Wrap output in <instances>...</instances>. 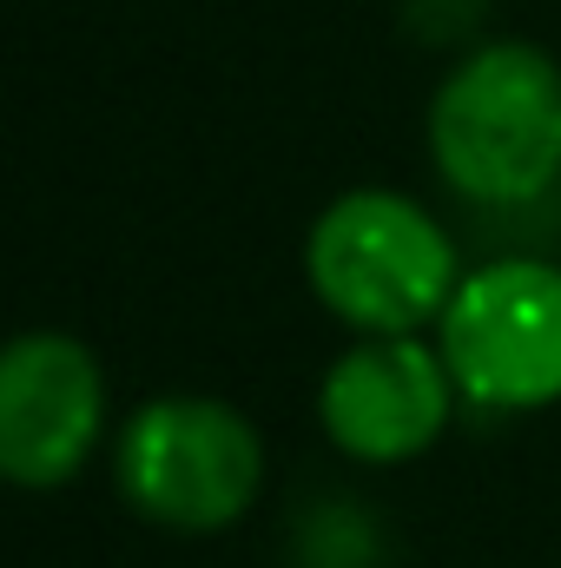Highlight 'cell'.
<instances>
[{"mask_svg":"<svg viewBox=\"0 0 561 568\" xmlns=\"http://www.w3.org/2000/svg\"><path fill=\"white\" fill-rule=\"evenodd\" d=\"M297 562L304 568H370L377 562V529L350 503H324L297 523Z\"/></svg>","mask_w":561,"mask_h":568,"instance_id":"cell-7","label":"cell"},{"mask_svg":"<svg viewBox=\"0 0 561 568\" xmlns=\"http://www.w3.org/2000/svg\"><path fill=\"white\" fill-rule=\"evenodd\" d=\"M436 179L476 212H529L561 185V67L529 40L469 47L429 100Z\"/></svg>","mask_w":561,"mask_h":568,"instance_id":"cell-1","label":"cell"},{"mask_svg":"<svg viewBox=\"0 0 561 568\" xmlns=\"http://www.w3.org/2000/svg\"><path fill=\"white\" fill-rule=\"evenodd\" d=\"M429 337L469 410L536 417L561 404V265L542 252L476 265Z\"/></svg>","mask_w":561,"mask_h":568,"instance_id":"cell-4","label":"cell"},{"mask_svg":"<svg viewBox=\"0 0 561 568\" xmlns=\"http://www.w3.org/2000/svg\"><path fill=\"white\" fill-rule=\"evenodd\" d=\"M462 278L449 225L397 185H350L304 232V284L350 337L436 331Z\"/></svg>","mask_w":561,"mask_h":568,"instance_id":"cell-2","label":"cell"},{"mask_svg":"<svg viewBox=\"0 0 561 568\" xmlns=\"http://www.w3.org/2000/svg\"><path fill=\"white\" fill-rule=\"evenodd\" d=\"M113 417L106 364L73 331H20L0 351V476L13 489H67L93 469Z\"/></svg>","mask_w":561,"mask_h":568,"instance_id":"cell-5","label":"cell"},{"mask_svg":"<svg viewBox=\"0 0 561 568\" xmlns=\"http://www.w3.org/2000/svg\"><path fill=\"white\" fill-rule=\"evenodd\" d=\"M113 483L165 536H225L265 496V436L225 397H145L113 436Z\"/></svg>","mask_w":561,"mask_h":568,"instance_id":"cell-3","label":"cell"},{"mask_svg":"<svg viewBox=\"0 0 561 568\" xmlns=\"http://www.w3.org/2000/svg\"><path fill=\"white\" fill-rule=\"evenodd\" d=\"M462 390L436 351V337H350L324 384H317V424L337 456L364 469L417 463L456 424Z\"/></svg>","mask_w":561,"mask_h":568,"instance_id":"cell-6","label":"cell"}]
</instances>
